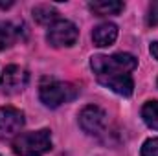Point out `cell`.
Here are the masks:
<instances>
[{"mask_svg": "<svg viewBox=\"0 0 158 156\" xmlns=\"http://www.w3.org/2000/svg\"><path fill=\"white\" fill-rule=\"evenodd\" d=\"M90 66L98 81L116 92L129 97L132 94V70L138 66V61L131 53H114V55H96L90 61Z\"/></svg>", "mask_w": 158, "mask_h": 156, "instance_id": "6da1fadb", "label": "cell"}, {"mask_svg": "<svg viewBox=\"0 0 158 156\" xmlns=\"http://www.w3.org/2000/svg\"><path fill=\"white\" fill-rule=\"evenodd\" d=\"M79 94V88L70 84V83H63V81H55V79H42L39 88V97L40 101L50 107V109H57L63 103H68L72 99H76Z\"/></svg>", "mask_w": 158, "mask_h": 156, "instance_id": "7a4b0ae2", "label": "cell"}, {"mask_svg": "<svg viewBox=\"0 0 158 156\" xmlns=\"http://www.w3.org/2000/svg\"><path fill=\"white\" fill-rule=\"evenodd\" d=\"M52 149L50 130H33L22 132L13 140V151L19 156H40Z\"/></svg>", "mask_w": 158, "mask_h": 156, "instance_id": "3957f363", "label": "cell"}, {"mask_svg": "<svg viewBox=\"0 0 158 156\" xmlns=\"http://www.w3.org/2000/svg\"><path fill=\"white\" fill-rule=\"evenodd\" d=\"M79 37L77 26L70 20H63L59 18L57 22H53L46 33V40L55 46V48H63V46H72L76 44V40Z\"/></svg>", "mask_w": 158, "mask_h": 156, "instance_id": "277c9868", "label": "cell"}, {"mask_svg": "<svg viewBox=\"0 0 158 156\" xmlns=\"http://www.w3.org/2000/svg\"><path fill=\"white\" fill-rule=\"evenodd\" d=\"M28 79H30V76L24 68H20L17 64H9L0 72V88L4 94L13 96L26 88Z\"/></svg>", "mask_w": 158, "mask_h": 156, "instance_id": "5b68a950", "label": "cell"}, {"mask_svg": "<svg viewBox=\"0 0 158 156\" xmlns=\"http://www.w3.org/2000/svg\"><path fill=\"white\" fill-rule=\"evenodd\" d=\"M79 123L83 127L85 132H88L90 136H103L105 130H107V114L99 109V107H85L81 110V116H79Z\"/></svg>", "mask_w": 158, "mask_h": 156, "instance_id": "8992f818", "label": "cell"}, {"mask_svg": "<svg viewBox=\"0 0 158 156\" xmlns=\"http://www.w3.org/2000/svg\"><path fill=\"white\" fill-rule=\"evenodd\" d=\"M22 127H24V114L19 109H13V107L0 109V138L13 136L20 132Z\"/></svg>", "mask_w": 158, "mask_h": 156, "instance_id": "52a82bcc", "label": "cell"}, {"mask_svg": "<svg viewBox=\"0 0 158 156\" xmlns=\"http://www.w3.org/2000/svg\"><path fill=\"white\" fill-rule=\"evenodd\" d=\"M116 39H118V28H116V24H112V22L99 24V26L94 28V31H92V40H94V44L99 46V48L110 46Z\"/></svg>", "mask_w": 158, "mask_h": 156, "instance_id": "ba28073f", "label": "cell"}, {"mask_svg": "<svg viewBox=\"0 0 158 156\" xmlns=\"http://www.w3.org/2000/svg\"><path fill=\"white\" fill-rule=\"evenodd\" d=\"M19 37H20V28H17L11 22L0 20V50L13 46L19 40Z\"/></svg>", "mask_w": 158, "mask_h": 156, "instance_id": "9c48e42d", "label": "cell"}, {"mask_svg": "<svg viewBox=\"0 0 158 156\" xmlns=\"http://www.w3.org/2000/svg\"><path fill=\"white\" fill-rule=\"evenodd\" d=\"M90 11H94L99 17L105 15H118L119 11H123V2H116V0H101V2H90L88 4Z\"/></svg>", "mask_w": 158, "mask_h": 156, "instance_id": "30bf717a", "label": "cell"}, {"mask_svg": "<svg viewBox=\"0 0 158 156\" xmlns=\"http://www.w3.org/2000/svg\"><path fill=\"white\" fill-rule=\"evenodd\" d=\"M33 18H35L39 24H50V26H52L53 22L59 20V13H57L55 7L42 4V6L33 7Z\"/></svg>", "mask_w": 158, "mask_h": 156, "instance_id": "8fae6325", "label": "cell"}, {"mask_svg": "<svg viewBox=\"0 0 158 156\" xmlns=\"http://www.w3.org/2000/svg\"><path fill=\"white\" fill-rule=\"evenodd\" d=\"M142 117L143 121L151 127V129H156L158 130V101H149L143 105L142 109Z\"/></svg>", "mask_w": 158, "mask_h": 156, "instance_id": "7c38bea8", "label": "cell"}, {"mask_svg": "<svg viewBox=\"0 0 158 156\" xmlns=\"http://www.w3.org/2000/svg\"><path fill=\"white\" fill-rule=\"evenodd\" d=\"M142 156H158V138H151L142 145Z\"/></svg>", "mask_w": 158, "mask_h": 156, "instance_id": "4fadbf2b", "label": "cell"}, {"mask_svg": "<svg viewBox=\"0 0 158 156\" xmlns=\"http://www.w3.org/2000/svg\"><path fill=\"white\" fill-rule=\"evenodd\" d=\"M147 24H149V26H156V24H158V2H153V4L149 6Z\"/></svg>", "mask_w": 158, "mask_h": 156, "instance_id": "5bb4252c", "label": "cell"}, {"mask_svg": "<svg viewBox=\"0 0 158 156\" xmlns=\"http://www.w3.org/2000/svg\"><path fill=\"white\" fill-rule=\"evenodd\" d=\"M149 50H151V55H153L155 59H158V40L151 44V48H149Z\"/></svg>", "mask_w": 158, "mask_h": 156, "instance_id": "9a60e30c", "label": "cell"}]
</instances>
